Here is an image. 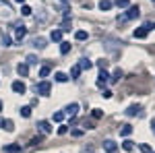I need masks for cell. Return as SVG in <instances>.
I'll use <instances>...</instances> for the list:
<instances>
[{
  "instance_id": "22",
  "label": "cell",
  "mask_w": 155,
  "mask_h": 153,
  "mask_svg": "<svg viewBox=\"0 0 155 153\" xmlns=\"http://www.w3.org/2000/svg\"><path fill=\"white\" fill-rule=\"evenodd\" d=\"M2 126L8 130V132H12V130H15V122H12V120H2Z\"/></svg>"
},
{
  "instance_id": "42",
  "label": "cell",
  "mask_w": 155,
  "mask_h": 153,
  "mask_svg": "<svg viewBox=\"0 0 155 153\" xmlns=\"http://www.w3.org/2000/svg\"><path fill=\"white\" fill-rule=\"evenodd\" d=\"M0 126H2V120H0Z\"/></svg>"
},
{
  "instance_id": "3",
  "label": "cell",
  "mask_w": 155,
  "mask_h": 153,
  "mask_svg": "<svg viewBox=\"0 0 155 153\" xmlns=\"http://www.w3.org/2000/svg\"><path fill=\"white\" fill-rule=\"evenodd\" d=\"M151 29H153V25H149V23L143 25V27L134 29V37H137V39H145V37H147V33H149Z\"/></svg>"
},
{
  "instance_id": "29",
  "label": "cell",
  "mask_w": 155,
  "mask_h": 153,
  "mask_svg": "<svg viewBox=\"0 0 155 153\" xmlns=\"http://www.w3.org/2000/svg\"><path fill=\"white\" fill-rule=\"evenodd\" d=\"M31 11H33V8H31V6H27V4H23V6H21V15H25V17H29V15H31Z\"/></svg>"
},
{
  "instance_id": "19",
  "label": "cell",
  "mask_w": 155,
  "mask_h": 153,
  "mask_svg": "<svg viewBox=\"0 0 155 153\" xmlns=\"http://www.w3.org/2000/svg\"><path fill=\"white\" fill-rule=\"evenodd\" d=\"M122 75H124V72L120 71V68H116V71H114V75L110 77V81H112V83H118L120 79H122Z\"/></svg>"
},
{
  "instance_id": "36",
  "label": "cell",
  "mask_w": 155,
  "mask_h": 153,
  "mask_svg": "<svg viewBox=\"0 0 155 153\" xmlns=\"http://www.w3.org/2000/svg\"><path fill=\"white\" fill-rule=\"evenodd\" d=\"M39 143H41V137H33L31 139V145H39Z\"/></svg>"
},
{
  "instance_id": "32",
  "label": "cell",
  "mask_w": 155,
  "mask_h": 153,
  "mask_svg": "<svg viewBox=\"0 0 155 153\" xmlns=\"http://www.w3.org/2000/svg\"><path fill=\"white\" fill-rule=\"evenodd\" d=\"M50 75V66H41L39 68V77H48Z\"/></svg>"
},
{
  "instance_id": "1",
  "label": "cell",
  "mask_w": 155,
  "mask_h": 153,
  "mask_svg": "<svg viewBox=\"0 0 155 153\" xmlns=\"http://www.w3.org/2000/svg\"><path fill=\"white\" fill-rule=\"evenodd\" d=\"M139 17H141V8H139V4H130V6H128V11L124 12V19H126V21L139 19Z\"/></svg>"
},
{
  "instance_id": "6",
  "label": "cell",
  "mask_w": 155,
  "mask_h": 153,
  "mask_svg": "<svg viewBox=\"0 0 155 153\" xmlns=\"http://www.w3.org/2000/svg\"><path fill=\"white\" fill-rule=\"evenodd\" d=\"M64 114H68L71 118H74L79 114V104H68V106L64 108Z\"/></svg>"
},
{
  "instance_id": "34",
  "label": "cell",
  "mask_w": 155,
  "mask_h": 153,
  "mask_svg": "<svg viewBox=\"0 0 155 153\" xmlns=\"http://www.w3.org/2000/svg\"><path fill=\"white\" fill-rule=\"evenodd\" d=\"M139 149H141L143 153H151V147H149V145H145V143H143V145H139Z\"/></svg>"
},
{
  "instance_id": "30",
  "label": "cell",
  "mask_w": 155,
  "mask_h": 153,
  "mask_svg": "<svg viewBox=\"0 0 155 153\" xmlns=\"http://www.w3.org/2000/svg\"><path fill=\"white\" fill-rule=\"evenodd\" d=\"M25 64H27V66H29V64H37V56L29 54V56H27V62H25Z\"/></svg>"
},
{
  "instance_id": "20",
  "label": "cell",
  "mask_w": 155,
  "mask_h": 153,
  "mask_svg": "<svg viewBox=\"0 0 155 153\" xmlns=\"http://www.w3.org/2000/svg\"><path fill=\"white\" fill-rule=\"evenodd\" d=\"M87 31H83V29H81V31H77V33H74V39H77V42H85V39H87Z\"/></svg>"
},
{
  "instance_id": "45",
  "label": "cell",
  "mask_w": 155,
  "mask_h": 153,
  "mask_svg": "<svg viewBox=\"0 0 155 153\" xmlns=\"http://www.w3.org/2000/svg\"><path fill=\"white\" fill-rule=\"evenodd\" d=\"M153 2H155V0H153Z\"/></svg>"
},
{
  "instance_id": "33",
  "label": "cell",
  "mask_w": 155,
  "mask_h": 153,
  "mask_svg": "<svg viewBox=\"0 0 155 153\" xmlns=\"http://www.w3.org/2000/svg\"><path fill=\"white\" fill-rule=\"evenodd\" d=\"M68 132V126L66 124H60V128H58V135H66Z\"/></svg>"
},
{
  "instance_id": "10",
  "label": "cell",
  "mask_w": 155,
  "mask_h": 153,
  "mask_svg": "<svg viewBox=\"0 0 155 153\" xmlns=\"http://www.w3.org/2000/svg\"><path fill=\"white\" fill-rule=\"evenodd\" d=\"M104 149H106L107 153H116V149H118V145L112 141V139H107V141H104Z\"/></svg>"
},
{
  "instance_id": "37",
  "label": "cell",
  "mask_w": 155,
  "mask_h": 153,
  "mask_svg": "<svg viewBox=\"0 0 155 153\" xmlns=\"http://www.w3.org/2000/svg\"><path fill=\"white\" fill-rule=\"evenodd\" d=\"M101 95H104L106 99H110V97H112V91H110V89H104V93H101Z\"/></svg>"
},
{
  "instance_id": "35",
  "label": "cell",
  "mask_w": 155,
  "mask_h": 153,
  "mask_svg": "<svg viewBox=\"0 0 155 153\" xmlns=\"http://www.w3.org/2000/svg\"><path fill=\"white\" fill-rule=\"evenodd\" d=\"M104 116V112L101 110H93V118H101Z\"/></svg>"
},
{
  "instance_id": "21",
  "label": "cell",
  "mask_w": 155,
  "mask_h": 153,
  "mask_svg": "<svg viewBox=\"0 0 155 153\" xmlns=\"http://www.w3.org/2000/svg\"><path fill=\"white\" fill-rule=\"evenodd\" d=\"M79 75H81V68H79V66H72V68H71V79H72V81H77Z\"/></svg>"
},
{
  "instance_id": "24",
  "label": "cell",
  "mask_w": 155,
  "mask_h": 153,
  "mask_svg": "<svg viewBox=\"0 0 155 153\" xmlns=\"http://www.w3.org/2000/svg\"><path fill=\"white\" fill-rule=\"evenodd\" d=\"M54 79H56L58 83H66V81H68V77H66L64 72H56V75H54Z\"/></svg>"
},
{
  "instance_id": "7",
  "label": "cell",
  "mask_w": 155,
  "mask_h": 153,
  "mask_svg": "<svg viewBox=\"0 0 155 153\" xmlns=\"http://www.w3.org/2000/svg\"><path fill=\"white\" fill-rule=\"evenodd\" d=\"M12 91H15V93H21V95H23L25 91H27V87H25V83H23V81H12Z\"/></svg>"
},
{
  "instance_id": "8",
  "label": "cell",
  "mask_w": 155,
  "mask_h": 153,
  "mask_svg": "<svg viewBox=\"0 0 155 153\" xmlns=\"http://www.w3.org/2000/svg\"><path fill=\"white\" fill-rule=\"evenodd\" d=\"M37 128L41 130L44 135H50V132H52V126H50L48 120H39V122H37Z\"/></svg>"
},
{
  "instance_id": "4",
  "label": "cell",
  "mask_w": 155,
  "mask_h": 153,
  "mask_svg": "<svg viewBox=\"0 0 155 153\" xmlns=\"http://www.w3.org/2000/svg\"><path fill=\"white\" fill-rule=\"evenodd\" d=\"M141 114H143V108L139 106V104H132L126 110V116H141Z\"/></svg>"
},
{
  "instance_id": "2",
  "label": "cell",
  "mask_w": 155,
  "mask_h": 153,
  "mask_svg": "<svg viewBox=\"0 0 155 153\" xmlns=\"http://www.w3.org/2000/svg\"><path fill=\"white\" fill-rule=\"evenodd\" d=\"M50 91H52V83L50 81H41L35 85V93L39 95H50Z\"/></svg>"
},
{
  "instance_id": "25",
  "label": "cell",
  "mask_w": 155,
  "mask_h": 153,
  "mask_svg": "<svg viewBox=\"0 0 155 153\" xmlns=\"http://www.w3.org/2000/svg\"><path fill=\"white\" fill-rule=\"evenodd\" d=\"M19 112H21V116H23V118H29V116H31V108H29V106H23Z\"/></svg>"
},
{
  "instance_id": "13",
  "label": "cell",
  "mask_w": 155,
  "mask_h": 153,
  "mask_svg": "<svg viewBox=\"0 0 155 153\" xmlns=\"http://www.w3.org/2000/svg\"><path fill=\"white\" fill-rule=\"evenodd\" d=\"M50 39H52V42H62V31H60V29H52Z\"/></svg>"
},
{
  "instance_id": "5",
  "label": "cell",
  "mask_w": 155,
  "mask_h": 153,
  "mask_svg": "<svg viewBox=\"0 0 155 153\" xmlns=\"http://www.w3.org/2000/svg\"><path fill=\"white\" fill-rule=\"evenodd\" d=\"M25 35H27V27L19 23V25H17V29H15V37H17V42H21Z\"/></svg>"
},
{
  "instance_id": "38",
  "label": "cell",
  "mask_w": 155,
  "mask_h": 153,
  "mask_svg": "<svg viewBox=\"0 0 155 153\" xmlns=\"http://www.w3.org/2000/svg\"><path fill=\"white\" fill-rule=\"evenodd\" d=\"M151 130H153V132H155V118H153V120H151Z\"/></svg>"
},
{
  "instance_id": "15",
  "label": "cell",
  "mask_w": 155,
  "mask_h": 153,
  "mask_svg": "<svg viewBox=\"0 0 155 153\" xmlns=\"http://www.w3.org/2000/svg\"><path fill=\"white\" fill-rule=\"evenodd\" d=\"M33 46H35L37 50H44L48 44H46V39H44V37H35V39H33Z\"/></svg>"
},
{
  "instance_id": "26",
  "label": "cell",
  "mask_w": 155,
  "mask_h": 153,
  "mask_svg": "<svg viewBox=\"0 0 155 153\" xmlns=\"http://www.w3.org/2000/svg\"><path fill=\"white\" fill-rule=\"evenodd\" d=\"M122 149H124V151H132V149H134V145H132V141H128V139H126V141L122 143Z\"/></svg>"
},
{
  "instance_id": "28",
  "label": "cell",
  "mask_w": 155,
  "mask_h": 153,
  "mask_svg": "<svg viewBox=\"0 0 155 153\" xmlns=\"http://www.w3.org/2000/svg\"><path fill=\"white\" fill-rule=\"evenodd\" d=\"M2 46H4V48H11V46H12L11 35H4V37H2Z\"/></svg>"
},
{
  "instance_id": "40",
  "label": "cell",
  "mask_w": 155,
  "mask_h": 153,
  "mask_svg": "<svg viewBox=\"0 0 155 153\" xmlns=\"http://www.w3.org/2000/svg\"><path fill=\"white\" fill-rule=\"evenodd\" d=\"M0 112H2V101H0Z\"/></svg>"
},
{
  "instance_id": "44",
  "label": "cell",
  "mask_w": 155,
  "mask_h": 153,
  "mask_svg": "<svg viewBox=\"0 0 155 153\" xmlns=\"http://www.w3.org/2000/svg\"><path fill=\"white\" fill-rule=\"evenodd\" d=\"M153 27H155V25H153Z\"/></svg>"
},
{
  "instance_id": "12",
  "label": "cell",
  "mask_w": 155,
  "mask_h": 153,
  "mask_svg": "<svg viewBox=\"0 0 155 153\" xmlns=\"http://www.w3.org/2000/svg\"><path fill=\"white\" fill-rule=\"evenodd\" d=\"M106 81H110V75H107L106 71H99V77H97V85L99 87H104V83Z\"/></svg>"
},
{
  "instance_id": "18",
  "label": "cell",
  "mask_w": 155,
  "mask_h": 153,
  "mask_svg": "<svg viewBox=\"0 0 155 153\" xmlns=\"http://www.w3.org/2000/svg\"><path fill=\"white\" fill-rule=\"evenodd\" d=\"M71 52V42H60V54H68Z\"/></svg>"
},
{
  "instance_id": "43",
  "label": "cell",
  "mask_w": 155,
  "mask_h": 153,
  "mask_svg": "<svg viewBox=\"0 0 155 153\" xmlns=\"http://www.w3.org/2000/svg\"><path fill=\"white\" fill-rule=\"evenodd\" d=\"M151 153H155V151H151Z\"/></svg>"
},
{
  "instance_id": "9",
  "label": "cell",
  "mask_w": 155,
  "mask_h": 153,
  "mask_svg": "<svg viewBox=\"0 0 155 153\" xmlns=\"http://www.w3.org/2000/svg\"><path fill=\"white\" fill-rule=\"evenodd\" d=\"M17 75H19V77H27V75H29V66H27L25 62H19V64H17Z\"/></svg>"
},
{
  "instance_id": "23",
  "label": "cell",
  "mask_w": 155,
  "mask_h": 153,
  "mask_svg": "<svg viewBox=\"0 0 155 153\" xmlns=\"http://www.w3.org/2000/svg\"><path fill=\"white\" fill-rule=\"evenodd\" d=\"M99 8H101V11H110V8H112V2H110V0H99Z\"/></svg>"
},
{
  "instance_id": "31",
  "label": "cell",
  "mask_w": 155,
  "mask_h": 153,
  "mask_svg": "<svg viewBox=\"0 0 155 153\" xmlns=\"http://www.w3.org/2000/svg\"><path fill=\"white\" fill-rule=\"evenodd\" d=\"M64 120V112H54V122H62Z\"/></svg>"
},
{
  "instance_id": "17",
  "label": "cell",
  "mask_w": 155,
  "mask_h": 153,
  "mask_svg": "<svg viewBox=\"0 0 155 153\" xmlns=\"http://www.w3.org/2000/svg\"><path fill=\"white\" fill-rule=\"evenodd\" d=\"M4 151H6V153H21V145H19V143L8 145V147H4Z\"/></svg>"
},
{
  "instance_id": "16",
  "label": "cell",
  "mask_w": 155,
  "mask_h": 153,
  "mask_svg": "<svg viewBox=\"0 0 155 153\" xmlns=\"http://www.w3.org/2000/svg\"><path fill=\"white\" fill-rule=\"evenodd\" d=\"M132 135V126L130 124H122V128H120V137H128Z\"/></svg>"
},
{
  "instance_id": "39",
  "label": "cell",
  "mask_w": 155,
  "mask_h": 153,
  "mask_svg": "<svg viewBox=\"0 0 155 153\" xmlns=\"http://www.w3.org/2000/svg\"><path fill=\"white\" fill-rule=\"evenodd\" d=\"M15 2H19V4H23V2H25V0H15Z\"/></svg>"
},
{
  "instance_id": "11",
  "label": "cell",
  "mask_w": 155,
  "mask_h": 153,
  "mask_svg": "<svg viewBox=\"0 0 155 153\" xmlns=\"http://www.w3.org/2000/svg\"><path fill=\"white\" fill-rule=\"evenodd\" d=\"M77 66H79L81 71H89V68L93 66V62H91V60H87V58H81V60H79V64H77Z\"/></svg>"
},
{
  "instance_id": "14",
  "label": "cell",
  "mask_w": 155,
  "mask_h": 153,
  "mask_svg": "<svg viewBox=\"0 0 155 153\" xmlns=\"http://www.w3.org/2000/svg\"><path fill=\"white\" fill-rule=\"evenodd\" d=\"M71 27H72V19H64L62 25H60V31H62V33H64V31H71Z\"/></svg>"
},
{
  "instance_id": "27",
  "label": "cell",
  "mask_w": 155,
  "mask_h": 153,
  "mask_svg": "<svg viewBox=\"0 0 155 153\" xmlns=\"http://www.w3.org/2000/svg\"><path fill=\"white\" fill-rule=\"evenodd\" d=\"M116 6H118V8H128L130 2H128V0H116Z\"/></svg>"
},
{
  "instance_id": "41",
  "label": "cell",
  "mask_w": 155,
  "mask_h": 153,
  "mask_svg": "<svg viewBox=\"0 0 155 153\" xmlns=\"http://www.w3.org/2000/svg\"><path fill=\"white\" fill-rule=\"evenodd\" d=\"M62 2H68V0H62Z\"/></svg>"
}]
</instances>
